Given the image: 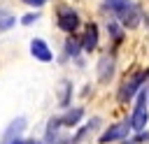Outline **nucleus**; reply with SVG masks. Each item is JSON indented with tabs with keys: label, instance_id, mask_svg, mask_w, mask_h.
Segmentation results:
<instances>
[{
	"label": "nucleus",
	"instance_id": "nucleus-1",
	"mask_svg": "<svg viewBox=\"0 0 149 144\" xmlns=\"http://www.w3.org/2000/svg\"><path fill=\"white\" fill-rule=\"evenodd\" d=\"M112 12L116 14L121 26H126V28H137V23L142 19L140 7L133 0H112Z\"/></svg>",
	"mask_w": 149,
	"mask_h": 144
},
{
	"label": "nucleus",
	"instance_id": "nucleus-2",
	"mask_svg": "<svg viewBox=\"0 0 149 144\" xmlns=\"http://www.w3.org/2000/svg\"><path fill=\"white\" fill-rule=\"evenodd\" d=\"M147 77H149V70H137V72H133V74H128L123 81H121V88H119V102H126V100H130L137 91H140V86L147 81Z\"/></svg>",
	"mask_w": 149,
	"mask_h": 144
},
{
	"label": "nucleus",
	"instance_id": "nucleus-3",
	"mask_svg": "<svg viewBox=\"0 0 149 144\" xmlns=\"http://www.w3.org/2000/svg\"><path fill=\"white\" fill-rule=\"evenodd\" d=\"M128 123H130V130H137V132H142L147 128V123H149V109H147V93L144 91L137 95V105H135L133 116H130Z\"/></svg>",
	"mask_w": 149,
	"mask_h": 144
},
{
	"label": "nucleus",
	"instance_id": "nucleus-4",
	"mask_svg": "<svg viewBox=\"0 0 149 144\" xmlns=\"http://www.w3.org/2000/svg\"><path fill=\"white\" fill-rule=\"evenodd\" d=\"M56 23H58L61 30L72 33V30H77V26H79V14H77L74 9H70V7H61V9H58V16H56Z\"/></svg>",
	"mask_w": 149,
	"mask_h": 144
},
{
	"label": "nucleus",
	"instance_id": "nucleus-5",
	"mask_svg": "<svg viewBox=\"0 0 149 144\" xmlns=\"http://www.w3.org/2000/svg\"><path fill=\"white\" fill-rule=\"evenodd\" d=\"M128 130H130V123L128 121H121V123H114V125H109L105 132H102V137H100V142L102 144H109V142H116V139H123L126 135H128Z\"/></svg>",
	"mask_w": 149,
	"mask_h": 144
},
{
	"label": "nucleus",
	"instance_id": "nucleus-6",
	"mask_svg": "<svg viewBox=\"0 0 149 144\" xmlns=\"http://www.w3.org/2000/svg\"><path fill=\"white\" fill-rule=\"evenodd\" d=\"M26 130V118L23 116H19V118H14L9 125H7V130H5V135H2V139H0V144H14L16 139H21L19 135Z\"/></svg>",
	"mask_w": 149,
	"mask_h": 144
},
{
	"label": "nucleus",
	"instance_id": "nucleus-7",
	"mask_svg": "<svg viewBox=\"0 0 149 144\" xmlns=\"http://www.w3.org/2000/svg\"><path fill=\"white\" fill-rule=\"evenodd\" d=\"M30 53H33L37 60H42V63H49V60L54 58L51 49H49V46H47V42H44V39H40V37H35V39L30 42Z\"/></svg>",
	"mask_w": 149,
	"mask_h": 144
},
{
	"label": "nucleus",
	"instance_id": "nucleus-8",
	"mask_svg": "<svg viewBox=\"0 0 149 144\" xmlns=\"http://www.w3.org/2000/svg\"><path fill=\"white\" fill-rule=\"evenodd\" d=\"M112 74H114V56L105 53V56L98 60V79H100L102 84H107V81L112 79Z\"/></svg>",
	"mask_w": 149,
	"mask_h": 144
},
{
	"label": "nucleus",
	"instance_id": "nucleus-9",
	"mask_svg": "<svg viewBox=\"0 0 149 144\" xmlns=\"http://www.w3.org/2000/svg\"><path fill=\"white\" fill-rule=\"evenodd\" d=\"M98 125H100V118H98V116H95V118H91L84 128H79V130H77V132L68 139V144H79V142H84L86 137H91V135L98 130Z\"/></svg>",
	"mask_w": 149,
	"mask_h": 144
},
{
	"label": "nucleus",
	"instance_id": "nucleus-10",
	"mask_svg": "<svg viewBox=\"0 0 149 144\" xmlns=\"http://www.w3.org/2000/svg\"><path fill=\"white\" fill-rule=\"evenodd\" d=\"M95 46H98V26L88 23L86 30H84V37H81V49L84 51H93Z\"/></svg>",
	"mask_w": 149,
	"mask_h": 144
},
{
	"label": "nucleus",
	"instance_id": "nucleus-11",
	"mask_svg": "<svg viewBox=\"0 0 149 144\" xmlns=\"http://www.w3.org/2000/svg\"><path fill=\"white\" fill-rule=\"evenodd\" d=\"M81 116H84V109H81V107L68 109L63 116H58V121H61V128H74V125H79Z\"/></svg>",
	"mask_w": 149,
	"mask_h": 144
},
{
	"label": "nucleus",
	"instance_id": "nucleus-12",
	"mask_svg": "<svg viewBox=\"0 0 149 144\" xmlns=\"http://www.w3.org/2000/svg\"><path fill=\"white\" fill-rule=\"evenodd\" d=\"M61 121L58 118H51L49 121V125H47V144H63V142H68L65 137H61Z\"/></svg>",
	"mask_w": 149,
	"mask_h": 144
},
{
	"label": "nucleus",
	"instance_id": "nucleus-13",
	"mask_svg": "<svg viewBox=\"0 0 149 144\" xmlns=\"http://www.w3.org/2000/svg\"><path fill=\"white\" fill-rule=\"evenodd\" d=\"M70 93H72V86H70L68 79H63V81L58 84V102H61L63 107L70 105Z\"/></svg>",
	"mask_w": 149,
	"mask_h": 144
},
{
	"label": "nucleus",
	"instance_id": "nucleus-14",
	"mask_svg": "<svg viewBox=\"0 0 149 144\" xmlns=\"http://www.w3.org/2000/svg\"><path fill=\"white\" fill-rule=\"evenodd\" d=\"M12 26H14V16H9L7 12L0 9V30H9Z\"/></svg>",
	"mask_w": 149,
	"mask_h": 144
},
{
	"label": "nucleus",
	"instance_id": "nucleus-15",
	"mask_svg": "<svg viewBox=\"0 0 149 144\" xmlns=\"http://www.w3.org/2000/svg\"><path fill=\"white\" fill-rule=\"evenodd\" d=\"M79 46H81V44H79L77 39H68V42H65V53H68V56H77V53H79Z\"/></svg>",
	"mask_w": 149,
	"mask_h": 144
},
{
	"label": "nucleus",
	"instance_id": "nucleus-16",
	"mask_svg": "<svg viewBox=\"0 0 149 144\" xmlns=\"http://www.w3.org/2000/svg\"><path fill=\"white\" fill-rule=\"evenodd\" d=\"M107 30H109V35H112V37H114V39H116V42H119V39H121V37H123V35H121V30H119V26H116V23H107Z\"/></svg>",
	"mask_w": 149,
	"mask_h": 144
},
{
	"label": "nucleus",
	"instance_id": "nucleus-17",
	"mask_svg": "<svg viewBox=\"0 0 149 144\" xmlns=\"http://www.w3.org/2000/svg\"><path fill=\"white\" fill-rule=\"evenodd\" d=\"M37 19H40V14H28V16H23V19H21V23H23V26H30V23H33V21H37Z\"/></svg>",
	"mask_w": 149,
	"mask_h": 144
},
{
	"label": "nucleus",
	"instance_id": "nucleus-18",
	"mask_svg": "<svg viewBox=\"0 0 149 144\" xmlns=\"http://www.w3.org/2000/svg\"><path fill=\"white\" fill-rule=\"evenodd\" d=\"M23 2H26V5H30V7H42L47 0H23Z\"/></svg>",
	"mask_w": 149,
	"mask_h": 144
},
{
	"label": "nucleus",
	"instance_id": "nucleus-19",
	"mask_svg": "<svg viewBox=\"0 0 149 144\" xmlns=\"http://www.w3.org/2000/svg\"><path fill=\"white\" fill-rule=\"evenodd\" d=\"M14 144H42V142H37V139H16Z\"/></svg>",
	"mask_w": 149,
	"mask_h": 144
},
{
	"label": "nucleus",
	"instance_id": "nucleus-20",
	"mask_svg": "<svg viewBox=\"0 0 149 144\" xmlns=\"http://www.w3.org/2000/svg\"><path fill=\"white\" fill-rule=\"evenodd\" d=\"M109 2H112V0H109Z\"/></svg>",
	"mask_w": 149,
	"mask_h": 144
}]
</instances>
